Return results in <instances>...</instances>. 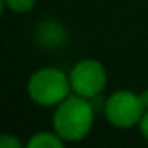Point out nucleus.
<instances>
[{
	"label": "nucleus",
	"mask_w": 148,
	"mask_h": 148,
	"mask_svg": "<svg viewBox=\"0 0 148 148\" xmlns=\"http://www.w3.org/2000/svg\"><path fill=\"white\" fill-rule=\"evenodd\" d=\"M94 125V108L91 101L79 94H70L52 113V129L66 141L77 143L89 136Z\"/></svg>",
	"instance_id": "nucleus-1"
},
{
	"label": "nucleus",
	"mask_w": 148,
	"mask_h": 148,
	"mask_svg": "<svg viewBox=\"0 0 148 148\" xmlns=\"http://www.w3.org/2000/svg\"><path fill=\"white\" fill-rule=\"evenodd\" d=\"M70 75L59 68L44 66L32 73L26 84L30 99L40 106H56L70 96Z\"/></svg>",
	"instance_id": "nucleus-2"
},
{
	"label": "nucleus",
	"mask_w": 148,
	"mask_h": 148,
	"mask_svg": "<svg viewBox=\"0 0 148 148\" xmlns=\"http://www.w3.org/2000/svg\"><path fill=\"white\" fill-rule=\"evenodd\" d=\"M146 112L141 96L132 91H115L105 103L106 120L119 129H131L139 124L143 113Z\"/></svg>",
	"instance_id": "nucleus-3"
},
{
	"label": "nucleus",
	"mask_w": 148,
	"mask_h": 148,
	"mask_svg": "<svg viewBox=\"0 0 148 148\" xmlns=\"http://www.w3.org/2000/svg\"><path fill=\"white\" fill-rule=\"evenodd\" d=\"M71 92L92 99L106 87V70L98 59H82L70 71Z\"/></svg>",
	"instance_id": "nucleus-4"
},
{
	"label": "nucleus",
	"mask_w": 148,
	"mask_h": 148,
	"mask_svg": "<svg viewBox=\"0 0 148 148\" xmlns=\"http://www.w3.org/2000/svg\"><path fill=\"white\" fill-rule=\"evenodd\" d=\"M64 139L52 129V131H40L35 132L30 139H28V146L30 148H63L64 146Z\"/></svg>",
	"instance_id": "nucleus-5"
},
{
	"label": "nucleus",
	"mask_w": 148,
	"mask_h": 148,
	"mask_svg": "<svg viewBox=\"0 0 148 148\" xmlns=\"http://www.w3.org/2000/svg\"><path fill=\"white\" fill-rule=\"evenodd\" d=\"M4 4L11 12L26 14V12L33 11V7L37 5V0H4Z\"/></svg>",
	"instance_id": "nucleus-6"
},
{
	"label": "nucleus",
	"mask_w": 148,
	"mask_h": 148,
	"mask_svg": "<svg viewBox=\"0 0 148 148\" xmlns=\"http://www.w3.org/2000/svg\"><path fill=\"white\" fill-rule=\"evenodd\" d=\"M0 148H23V143L11 134H2V138H0Z\"/></svg>",
	"instance_id": "nucleus-7"
},
{
	"label": "nucleus",
	"mask_w": 148,
	"mask_h": 148,
	"mask_svg": "<svg viewBox=\"0 0 148 148\" xmlns=\"http://www.w3.org/2000/svg\"><path fill=\"white\" fill-rule=\"evenodd\" d=\"M138 127H139V132H141V136H143V138L148 141V110L143 113V117H141V120H139Z\"/></svg>",
	"instance_id": "nucleus-8"
},
{
	"label": "nucleus",
	"mask_w": 148,
	"mask_h": 148,
	"mask_svg": "<svg viewBox=\"0 0 148 148\" xmlns=\"http://www.w3.org/2000/svg\"><path fill=\"white\" fill-rule=\"evenodd\" d=\"M139 96H141V101H143V105H145V108L148 110V89H145L143 92H139Z\"/></svg>",
	"instance_id": "nucleus-9"
}]
</instances>
